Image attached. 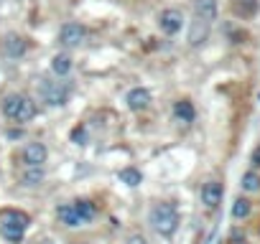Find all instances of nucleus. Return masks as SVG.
Listing matches in <instances>:
<instances>
[{
    "label": "nucleus",
    "instance_id": "f257e3e1",
    "mask_svg": "<svg viewBox=\"0 0 260 244\" xmlns=\"http://www.w3.org/2000/svg\"><path fill=\"white\" fill-rule=\"evenodd\" d=\"M0 109H3V114H6L11 122H18V125H23V122H31V119L36 117V112H39V109H36V102H34L28 94H21V92L6 94Z\"/></svg>",
    "mask_w": 260,
    "mask_h": 244
},
{
    "label": "nucleus",
    "instance_id": "f03ea898",
    "mask_svg": "<svg viewBox=\"0 0 260 244\" xmlns=\"http://www.w3.org/2000/svg\"><path fill=\"white\" fill-rule=\"evenodd\" d=\"M28 224H31V219H28L26 211H18V209H3L0 211V236L11 244L23 241Z\"/></svg>",
    "mask_w": 260,
    "mask_h": 244
},
{
    "label": "nucleus",
    "instance_id": "7ed1b4c3",
    "mask_svg": "<svg viewBox=\"0 0 260 244\" xmlns=\"http://www.w3.org/2000/svg\"><path fill=\"white\" fill-rule=\"evenodd\" d=\"M148 224L156 229V234H161V236H166V239L174 236L176 229H179V211H176V206L169 204V201L156 204V206L148 211Z\"/></svg>",
    "mask_w": 260,
    "mask_h": 244
},
{
    "label": "nucleus",
    "instance_id": "20e7f679",
    "mask_svg": "<svg viewBox=\"0 0 260 244\" xmlns=\"http://www.w3.org/2000/svg\"><path fill=\"white\" fill-rule=\"evenodd\" d=\"M39 94L49 107H64L69 102V87L64 82H49V79H39Z\"/></svg>",
    "mask_w": 260,
    "mask_h": 244
},
{
    "label": "nucleus",
    "instance_id": "39448f33",
    "mask_svg": "<svg viewBox=\"0 0 260 244\" xmlns=\"http://www.w3.org/2000/svg\"><path fill=\"white\" fill-rule=\"evenodd\" d=\"M84 38H87V28H84L82 23L69 21V23H64V26L59 28V44H61L64 49H77V46L84 44Z\"/></svg>",
    "mask_w": 260,
    "mask_h": 244
},
{
    "label": "nucleus",
    "instance_id": "423d86ee",
    "mask_svg": "<svg viewBox=\"0 0 260 244\" xmlns=\"http://www.w3.org/2000/svg\"><path fill=\"white\" fill-rule=\"evenodd\" d=\"M0 51H3L6 59L16 61V59L26 56V51H28V41H26L23 36H18V33H8V36L3 38V44H0Z\"/></svg>",
    "mask_w": 260,
    "mask_h": 244
},
{
    "label": "nucleus",
    "instance_id": "0eeeda50",
    "mask_svg": "<svg viewBox=\"0 0 260 244\" xmlns=\"http://www.w3.org/2000/svg\"><path fill=\"white\" fill-rule=\"evenodd\" d=\"M181 26H184V13H181V11H176V8L161 11V16H158V28H161L166 36H176V33L181 31Z\"/></svg>",
    "mask_w": 260,
    "mask_h": 244
},
{
    "label": "nucleus",
    "instance_id": "6e6552de",
    "mask_svg": "<svg viewBox=\"0 0 260 244\" xmlns=\"http://www.w3.org/2000/svg\"><path fill=\"white\" fill-rule=\"evenodd\" d=\"M49 160V150H46V145L44 143H28L26 148H23V166H44Z\"/></svg>",
    "mask_w": 260,
    "mask_h": 244
},
{
    "label": "nucleus",
    "instance_id": "1a4fd4ad",
    "mask_svg": "<svg viewBox=\"0 0 260 244\" xmlns=\"http://www.w3.org/2000/svg\"><path fill=\"white\" fill-rule=\"evenodd\" d=\"M222 196H224V188H222L219 181H207L202 186V204L207 209H217L222 204Z\"/></svg>",
    "mask_w": 260,
    "mask_h": 244
},
{
    "label": "nucleus",
    "instance_id": "9d476101",
    "mask_svg": "<svg viewBox=\"0 0 260 244\" xmlns=\"http://www.w3.org/2000/svg\"><path fill=\"white\" fill-rule=\"evenodd\" d=\"M125 102H127V107L133 112H141V109H146L151 104V92L146 87H136V89H130L125 94Z\"/></svg>",
    "mask_w": 260,
    "mask_h": 244
},
{
    "label": "nucleus",
    "instance_id": "9b49d317",
    "mask_svg": "<svg viewBox=\"0 0 260 244\" xmlns=\"http://www.w3.org/2000/svg\"><path fill=\"white\" fill-rule=\"evenodd\" d=\"M56 216H59V221H61L64 226H69V229H74V226H84V219L77 214L74 204H61V206H56Z\"/></svg>",
    "mask_w": 260,
    "mask_h": 244
},
{
    "label": "nucleus",
    "instance_id": "f8f14e48",
    "mask_svg": "<svg viewBox=\"0 0 260 244\" xmlns=\"http://www.w3.org/2000/svg\"><path fill=\"white\" fill-rule=\"evenodd\" d=\"M194 16L204 23H212L217 18V0H194Z\"/></svg>",
    "mask_w": 260,
    "mask_h": 244
},
{
    "label": "nucleus",
    "instance_id": "ddd939ff",
    "mask_svg": "<svg viewBox=\"0 0 260 244\" xmlns=\"http://www.w3.org/2000/svg\"><path fill=\"white\" fill-rule=\"evenodd\" d=\"M46 181V171H44V166H26L23 168V173H21V183L23 186H28V188H36V186H41Z\"/></svg>",
    "mask_w": 260,
    "mask_h": 244
},
{
    "label": "nucleus",
    "instance_id": "4468645a",
    "mask_svg": "<svg viewBox=\"0 0 260 244\" xmlns=\"http://www.w3.org/2000/svg\"><path fill=\"white\" fill-rule=\"evenodd\" d=\"M174 117H176L179 122H184V125H191L194 117H197V109H194V104H191L189 99H179V102L174 104Z\"/></svg>",
    "mask_w": 260,
    "mask_h": 244
},
{
    "label": "nucleus",
    "instance_id": "2eb2a0df",
    "mask_svg": "<svg viewBox=\"0 0 260 244\" xmlns=\"http://www.w3.org/2000/svg\"><path fill=\"white\" fill-rule=\"evenodd\" d=\"M207 36H209V23L194 18V21H191V31H189V44H191V46H199V44L207 41Z\"/></svg>",
    "mask_w": 260,
    "mask_h": 244
},
{
    "label": "nucleus",
    "instance_id": "dca6fc26",
    "mask_svg": "<svg viewBox=\"0 0 260 244\" xmlns=\"http://www.w3.org/2000/svg\"><path fill=\"white\" fill-rule=\"evenodd\" d=\"M74 204V209H77V214L84 219V224H89L94 216H97V206L89 201V198H77V201H72Z\"/></svg>",
    "mask_w": 260,
    "mask_h": 244
},
{
    "label": "nucleus",
    "instance_id": "f3484780",
    "mask_svg": "<svg viewBox=\"0 0 260 244\" xmlns=\"http://www.w3.org/2000/svg\"><path fill=\"white\" fill-rule=\"evenodd\" d=\"M51 71H54L56 76H67V74L72 71V56H69V54H56V56L51 59Z\"/></svg>",
    "mask_w": 260,
    "mask_h": 244
},
{
    "label": "nucleus",
    "instance_id": "a211bd4d",
    "mask_svg": "<svg viewBox=\"0 0 260 244\" xmlns=\"http://www.w3.org/2000/svg\"><path fill=\"white\" fill-rule=\"evenodd\" d=\"M117 178H120V183H125V186H130V188H136V186L143 183V176H141L138 168H122V171L117 173Z\"/></svg>",
    "mask_w": 260,
    "mask_h": 244
},
{
    "label": "nucleus",
    "instance_id": "6ab92c4d",
    "mask_svg": "<svg viewBox=\"0 0 260 244\" xmlns=\"http://www.w3.org/2000/svg\"><path fill=\"white\" fill-rule=\"evenodd\" d=\"M250 201L247 198H237L235 204H232V219H245L247 214H250Z\"/></svg>",
    "mask_w": 260,
    "mask_h": 244
},
{
    "label": "nucleus",
    "instance_id": "aec40b11",
    "mask_svg": "<svg viewBox=\"0 0 260 244\" xmlns=\"http://www.w3.org/2000/svg\"><path fill=\"white\" fill-rule=\"evenodd\" d=\"M242 188H245V191H252V193H255V191L260 188V178H257V176H255L252 171H250V173H245V176H242Z\"/></svg>",
    "mask_w": 260,
    "mask_h": 244
},
{
    "label": "nucleus",
    "instance_id": "412c9836",
    "mask_svg": "<svg viewBox=\"0 0 260 244\" xmlns=\"http://www.w3.org/2000/svg\"><path fill=\"white\" fill-rule=\"evenodd\" d=\"M72 143L84 145V143H87V130H84V128H74V130H72Z\"/></svg>",
    "mask_w": 260,
    "mask_h": 244
},
{
    "label": "nucleus",
    "instance_id": "4be33fe9",
    "mask_svg": "<svg viewBox=\"0 0 260 244\" xmlns=\"http://www.w3.org/2000/svg\"><path fill=\"white\" fill-rule=\"evenodd\" d=\"M125 244H148V239H146L143 234H138V231H136V234H130V236L125 239Z\"/></svg>",
    "mask_w": 260,
    "mask_h": 244
},
{
    "label": "nucleus",
    "instance_id": "5701e85b",
    "mask_svg": "<svg viewBox=\"0 0 260 244\" xmlns=\"http://www.w3.org/2000/svg\"><path fill=\"white\" fill-rule=\"evenodd\" d=\"M227 244H247V239H245L240 231H232V236L227 239Z\"/></svg>",
    "mask_w": 260,
    "mask_h": 244
},
{
    "label": "nucleus",
    "instance_id": "b1692460",
    "mask_svg": "<svg viewBox=\"0 0 260 244\" xmlns=\"http://www.w3.org/2000/svg\"><path fill=\"white\" fill-rule=\"evenodd\" d=\"M250 160H252V166H257V168H260V148H255V150H252Z\"/></svg>",
    "mask_w": 260,
    "mask_h": 244
}]
</instances>
